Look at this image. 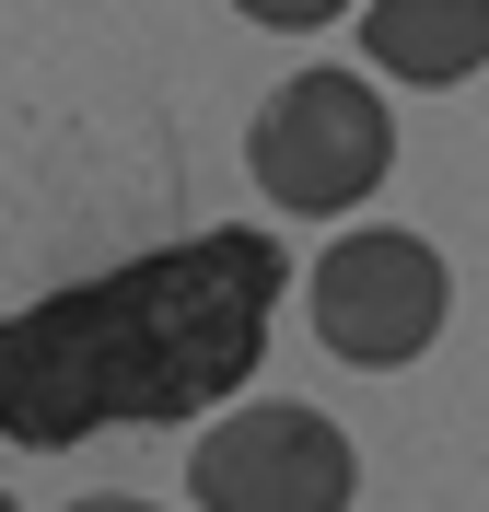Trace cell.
Masks as SVG:
<instances>
[{
	"instance_id": "cell-6",
	"label": "cell",
	"mask_w": 489,
	"mask_h": 512,
	"mask_svg": "<svg viewBox=\"0 0 489 512\" xmlns=\"http://www.w3.org/2000/svg\"><path fill=\"white\" fill-rule=\"evenodd\" d=\"M245 24H268V35H315V24H338L350 0H233Z\"/></svg>"
},
{
	"instance_id": "cell-5",
	"label": "cell",
	"mask_w": 489,
	"mask_h": 512,
	"mask_svg": "<svg viewBox=\"0 0 489 512\" xmlns=\"http://www.w3.org/2000/svg\"><path fill=\"white\" fill-rule=\"evenodd\" d=\"M361 59L408 94H443L489 59V0H361Z\"/></svg>"
},
{
	"instance_id": "cell-8",
	"label": "cell",
	"mask_w": 489,
	"mask_h": 512,
	"mask_svg": "<svg viewBox=\"0 0 489 512\" xmlns=\"http://www.w3.org/2000/svg\"><path fill=\"white\" fill-rule=\"evenodd\" d=\"M0 512H12V489H0Z\"/></svg>"
},
{
	"instance_id": "cell-1",
	"label": "cell",
	"mask_w": 489,
	"mask_h": 512,
	"mask_svg": "<svg viewBox=\"0 0 489 512\" xmlns=\"http://www.w3.org/2000/svg\"><path fill=\"white\" fill-rule=\"evenodd\" d=\"M292 291V256L268 233H175V245L70 280L24 315H0V443L70 454L94 431H175L210 419L257 373L268 315Z\"/></svg>"
},
{
	"instance_id": "cell-4",
	"label": "cell",
	"mask_w": 489,
	"mask_h": 512,
	"mask_svg": "<svg viewBox=\"0 0 489 512\" xmlns=\"http://www.w3.org/2000/svg\"><path fill=\"white\" fill-rule=\"evenodd\" d=\"M361 489V454L326 408H222V431L187 443V501L198 512H350Z\"/></svg>"
},
{
	"instance_id": "cell-2",
	"label": "cell",
	"mask_w": 489,
	"mask_h": 512,
	"mask_svg": "<svg viewBox=\"0 0 489 512\" xmlns=\"http://www.w3.org/2000/svg\"><path fill=\"white\" fill-rule=\"evenodd\" d=\"M385 163H396V117H385V94L361 70H292L257 105V128H245L257 198L268 210H303V222L361 210V198L385 187Z\"/></svg>"
},
{
	"instance_id": "cell-7",
	"label": "cell",
	"mask_w": 489,
	"mask_h": 512,
	"mask_svg": "<svg viewBox=\"0 0 489 512\" xmlns=\"http://www.w3.org/2000/svg\"><path fill=\"white\" fill-rule=\"evenodd\" d=\"M70 512H163V501H129V489H94V501H70Z\"/></svg>"
},
{
	"instance_id": "cell-3",
	"label": "cell",
	"mask_w": 489,
	"mask_h": 512,
	"mask_svg": "<svg viewBox=\"0 0 489 512\" xmlns=\"http://www.w3.org/2000/svg\"><path fill=\"white\" fill-rule=\"evenodd\" d=\"M443 315H455V268L408 222H361L315 256V338L361 373H408L443 338Z\"/></svg>"
}]
</instances>
